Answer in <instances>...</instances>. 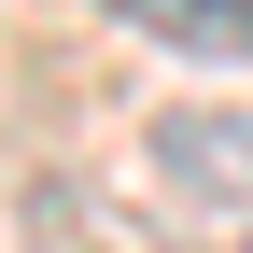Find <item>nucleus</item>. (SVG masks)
Listing matches in <instances>:
<instances>
[{"mask_svg":"<svg viewBox=\"0 0 253 253\" xmlns=\"http://www.w3.org/2000/svg\"><path fill=\"white\" fill-rule=\"evenodd\" d=\"M155 183L183 211H211L225 239H253V113H211V99L155 113Z\"/></svg>","mask_w":253,"mask_h":253,"instance_id":"nucleus-1","label":"nucleus"},{"mask_svg":"<svg viewBox=\"0 0 253 253\" xmlns=\"http://www.w3.org/2000/svg\"><path fill=\"white\" fill-rule=\"evenodd\" d=\"M99 14H126L141 42H169V56H211V71H253V0H99Z\"/></svg>","mask_w":253,"mask_h":253,"instance_id":"nucleus-2","label":"nucleus"},{"mask_svg":"<svg viewBox=\"0 0 253 253\" xmlns=\"http://www.w3.org/2000/svg\"><path fill=\"white\" fill-rule=\"evenodd\" d=\"M126 253H155V239H126Z\"/></svg>","mask_w":253,"mask_h":253,"instance_id":"nucleus-3","label":"nucleus"},{"mask_svg":"<svg viewBox=\"0 0 253 253\" xmlns=\"http://www.w3.org/2000/svg\"><path fill=\"white\" fill-rule=\"evenodd\" d=\"M239 253H253V239H239Z\"/></svg>","mask_w":253,"mask_h":253,"instance_id":"nucleus-4","label":"nucleus"}]
</instances>
